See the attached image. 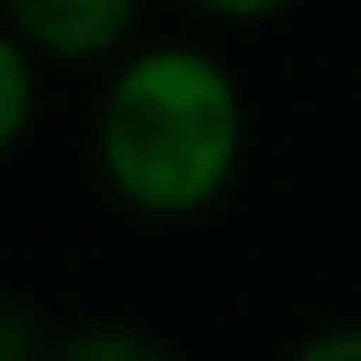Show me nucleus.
<instances>
[{"label":"nucleus","instance_id":"obj_7","mask_svg":"<svg viewBox=\"0 0 361 361\" xmlns=\"http://www.w3.org/2000/svg\"><path fill=\"white\" fill-rule=\"evenodd\" d=\"M194 13H207V20H228V27H261V20H281V13H295L301 0H188Z\"/></svg>","mask_w":361,"mask_h":361},{"label":"nucleus","instance_id":"obj_2","mask_svg":"<svg viewBox=\"0 0 361 361\" xmlns=\"http://www.w3.org/2000/svg\"><path fill=\"white\" fill-rule=\"evenodd\" d=\"M7 34L27 40L47 67H101L121 61L141 20V0H0Z\"/></svg>","mask_w":361,"mask_h":361},{"label":"nucleus","instance_id":"obj_3","mask_svg":"<svg viewBox=\"0 0 361 361\" xmlns=\"http://www.w3.org/2000/svg\"><path fill=\"white\" fill-rule=\"evenodd\" d=\"M54 361H180V355L121 314H94V322H74L54 335Z\"/></svg>","mask_w":361,"mask_h":361},{"label":"nucleus","instance_id":"obj_5","mask_svg":"<svg viewBox=\"0 0 361 361\" xmlns=\"http://www.w3.org/2000/svg\"><path fill=\"white\" fill-rule=\"evenodd\" d=\"M0 361H54V335L40 328V314L27 301L0 308Z\"/></svg>","mask_w":361,"mask_h":361},{"label":"nucleus","instance_id":"obj_6","mask_svg":"<svg viewBox=\"0 0 361 361\" xmlns=\"http://www.w3.org/2000/svg\"><path fill=\"white\" fill-rule=\"evenodd\" d=\"M281 361H361V322H328L314 335H301Z\"/></svg>","mask_w":361,"mask_h":361},{"label":"nucleus","instance_id":"obj_4","mask_svg":"<svg viewBox=\"0 0 361 361\" xmlns=\"http://www.w3.org/2000/svg\"><path fill=\"white\" fill-rule=\"evenodd\" d=\"M40 54L27 47V40H0V147H20L27 128H34L40 114Z\"/></svg>","mask_w":361,"mask_h":361},{"label":"nucleus","instance_id":"obj_1","mask_svg":"<svg viewBox=\"0 0 361 361\" xmlns=\"http://www.w3.org/2000/svg\"><path fill=\"white\" fill-rule=\"evenodd\" d=\"M247 101L228 61L194 40H147L107 67L94 107V168L141 221H194L234 188Z\"/></svg>","mask_w":361,"mask_h":361}]
</instances>
